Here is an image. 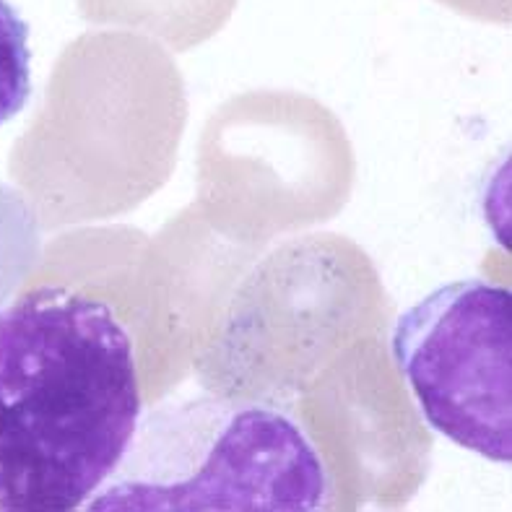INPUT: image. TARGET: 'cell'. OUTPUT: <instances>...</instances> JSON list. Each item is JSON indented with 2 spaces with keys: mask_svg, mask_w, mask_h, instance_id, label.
<instances>
[{
  "mask_svg": "<svg viewBox=\"0 0 512 512\" xmlns=\"http://www.w3.org/2000/svg\"><path fill=\"white\" fill-rule=\"evenodd\" d=\"M141 419L136 357L110 305L39 286L0 310V512H73Z\"/></svg>",
  "mask_w": 512,
  "mask_h": 512,
  "instance_id": "cell-1",
  "label": "cell"
},
{
  "mask_svg": "<svg viewBox=\"0 0 512 512\" xmlns=\"http://www.w3.org/2000/svg\"><path fill=\"white\" fill-rule=\"evenodd\" d=\"M328 471L294 416L263 403L169 398L138 419L123 461L86 510H263L328 507Z\"/></svg>",
  "mask_w": 512,
  "mask_h": 512,
  "instance_id": "cell-2",
  "label": "cell"
},
{
  "mask_svg": "<svg viewBox=\"0 0 512 512\" xmlns=\"http://www.w3.org/2000/svg\"><path fill=\"white\" fill-rule=\"evenodd\" d=\"M393 357L429 427L510 466V289L484 279L440 286L398 318Z\"/></svg>",
  "mask_w": 512,
  "mask_h": 512,
  "instance_id": "cell-3",
  "label": "cell"
},
{
  "mask_svg": "<svg viewBox=\"0 0 512 512\" xmlns=\"http://www.w3.org/2000/svg\"><path fill=\"white\" fill-rule=\"evenodd\" d=\"M29 97H32L29 26L8 0H0V125L19 115Z\"/></svg>",
  "mask_w": 512,
  "mask_h": 512,
  "instance_id": "cell-4",
  "label": "cell"
}]
</instances>
